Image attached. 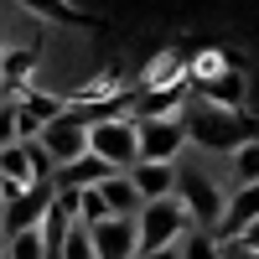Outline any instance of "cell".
<instances>
[{"instance_id": "cell-1", "label": "cell", "mask_w": 259, "mask_h": 259, "mask_svg": "<svg viewBox=\"0 0 259 259\" xmlns=\"http://www.w3.org/2000/svg\"><path fill=\"white\" fill-rule=\"evenodd\" d=\"M187 124V145H207V150H239L249 135V124L239 119V109H218V104H192V114H182Z\"/></svg>"}, {"instance_id": "cell-2", "label": "cell", "mask_w": 259, "mask_h": 259, "mask_svg": "<svg viewBox=\"0 0 259 259\" xmlns=\"http://www.w3.org/2000/svg\"><path fill=\"white\" fill-rule=\"evenodd\" d=\"M187 228H192V223H187V207L177 202V192H171V197H161V202H145V207L135 212V239H140V254L171 249Z\"/></svg>"}, {"instance_id": "cell-3", "label": "cell", "mask_w": 259, "mask_h": 259, "mask_svg": "<svg viewBox=\"0 0 259 259\" xmlns=\"http://www.w3.org/2000/svg\"><path fill=\"white\" fill-rule=\"evenodd\" d=\"M182 150H187V124H182V114H166V119H135V156H140V161L182 166Z\"/></svg>"}, {"instance_id": "cell-4", "label": "cell", "mask_w": 259, "mask_h": 259, "mask_svg": "<svg viewBox=\"0 0 259 259\" xmlns=\"http://www.w3.org/2000/svg\"><path fill=\"white\" fill-rule=\"evenodd\" d=\"M89 156H99L109 171H130L140 156H135V119H104L89 130Z\"/></svg>"}, {"instance_id": "cell-5", "label": "cell", "mask_w": 259, "mask_h": 259, "mask_svg": "<svg viewBox=\"0 0 259 259\" xmlns=\"http://www.w3.org/2000/svg\"><path fill=\"white\" fill-rule=\"evenodd\" d=\"M36 145L47 150V161L62 171V166H73V161L89 156V124H78L73 109H68V114H57L52 124H41V130H36Z\"/></svg>"}, {"instance_id": "cell-6", "label": "cell", "mask_w": 259, "mask_h": 259, "mask_svg": "<svg viewBox=\"0 0 259 259\" xmlns=\"http://www.w3.org/2000/svg\"><path fill=\"white\" fill-rule=\"evenodd\" d=\"M177 202L187 207V223L192 228H218V218H223V192L218 187H212V182H202V177H192V171H182L177 166Z\"/></svg>"}, {"instance_id": "cell-7", "label": "cell", "mask_w": 259, "mask_h": 259, "mask_svg": "<svg viewBox=\"0 0 259 259\" xmlns=\"http://www.w3.org/2000/svg\"><path fill=\"white\" fill-rule=\"evenodd\" d=\"M52 182H36V187H21L16 197H6V212H0V233H26V228H41V218H47L52 207Z\"/></svg>"}, {"instance_id": "cell-8", "label": "cell", "mask_w": 259, "mask_h": 259, "mask_svg": "<svg viewBox=\"0 0 259 259\" xmlns=\"http://www.w3.org/2000/svg\"><path fill=\"white\" fill-rule=\"evenodd\" d=\"M57 114H68V99H62V94L21 89V94H16V140H36V130L52 124Z\"/></svg>"}, {"instance_id": "cell-9", "label": "cell", "mask_w": 259, "mask_h": 259, "mask_svg": "<svg viewBox=\"0 0 259 259\" xmlns=\"http://www.w3.org/2000/svg\"><path fill=\"white\" fill-rule=\"evenodd\" d=\"M259 223V182L254 187H233V197L223 202V218H218V244H233V239H244V233Z\"/></svg>"}, {"instance_id": "cell-10", "label": "cell", "mask_w": 259, "mask_h": 259, "mask_svg": "<svg viewBox=\"0 0 259 259\" xmlns=\"http://www.w3.org/2000/svg\"><path fill=\"white\" fill-rule=\"evenodd\" d=\"M89 239H94V259H140L135 218H104L99 228H89Z\"/></svg>"}, {"instance_id": "cell-11", "label": "cell", "mask_w": 259, "mask_h": 259, "mask_svg": "<svg viewBox=\"0 0 259 259\" xmlns=\"http://www.w3.org/2000/svg\"><path fill=\"white\" fill-rule=\"evenodd\" d=\"M130 177V187L140 192V207L145 202H161V197H171L177 192V166H156V161H135L124 171Z\"/></svg>"}, {"instance_id": "cell-12", "label": "cell", "mask_w": 259, "mask_h": 259, "mask_svg": "<svg viewBox=\"0 0 259 259\" xmlns=\"http://www.w3.org/2000/svg\"><path fill=\"white\" fill-rule=\"evenodd\" d=\"M99 197H104V207H109V218H135L140 212V192L130 187L124 171H114V177L99 182Z\"/></svg>"}, {"instance_id": "cell-13", "label": "cell", "mask_w": 259, "mask_h": 259, "mask_svg": "<svg viewBox=\"0 0 259 259\" xmlns=\"http://www.w3.org/2000/svg\"><path fill=\"white\" fill-rule=\"evenodd\" d=\"M202 94H207V104H218V109H233L239 94H244V73L228 62V68H218V73L202 78Z\"/></svg>"}, {"instance_id": "cell-14", "label": "cell", "mask_w": 259, "mask_h": 259, "mask_svg": "<svg viewBox=\"0 0 259 259\" xmlns=\"http://www.w3.org/2000/svg\"><path fill=\"white\" fill-rule=\"evenodd\" d=\"M104 177H114V171L104 166L99 156H83V161H73V166H62L57 177H52V187H68V192H83V187H99Z\"/></svg>"}, {"instance_id": "cell-15", "label": "cell", "mask_w": 259, "mask_h": 259, "mask_svg": "<svg viewBox=\"0 0 259 259\" xmlns=\"http://www.w3.org/2000/svg\"><path fill=\"white\" fill-rule=\"evenodd\" d=\"M0 177H6L11 187H36V177H31V156H26V145H6L0 150Z\"/></svg>"}, {"instance_id": "cell-16", "label": "cell", "mask_w": 259, "mask_h": 259, "mask_svg": "<svg viewBox=\"0 0 259 259\" xmlns=\"http://www.w3.org/2000/svg\"><path fill=\"white\" fill-rule=\"evenodd\" d=\"M177 254L182 259H223V244H218V233H207V228H187L177 239Z\"/></svg>"}, {"instance_id": "cell-17", "label": "cell", "mask_w": 259, "mask_h": 259, "mask_svg": "<svg viewBox=\"0 0 259 259\" xmlns=\"http://www.w3.org/2000/svg\"><path fill=\"white\" fill-rule=\"evenodd\" d=\"M228 161H233V182H239V187H254V182H259V135L244 140Z\"/></svg>"}, {"instance_id": "cell-18", "label": "cell", "mask_w": 259, "mask_h": 259, "mask_svg": "<svg viewBox=\"0 0 259 259\" xmlns=\"http://www.w3.org/2000/svg\"><path fill=\"white\" fill-rule=\"evenodd\" d=\"M6 259H47V249H41V233H36V228L11 233V239H6Z\"/></svg>"}, {"instance_id": "cell-19", "label": "cell", "mask_w": 259, "mask_h": 259, "mask_svg": "<svg viewBox=\"0 0 259 259\" xmlns=\"http://www.w3.org/2000/svg\"><path fill=\"white\" fill-rule=\"evenodd\" d=\"M104 218H109V207H104L99 187H83V192H78V223H83V228H99Z\"/></svg>"}, {"instance_id": "cell-20", "label": "cell", "mask_w": 259, "mask_h": 259, "mask_svg": "<svg viewBox=\"0 0 259 259\" xmlns=\"http://www.w3.org/2000/svg\"><path fill=\"white\" fill-rule=\"evenodd\" d=\"M223 259H259V254H249V249H239V244H223Z\"/></svg>"}, {"instance_id": "cell-21", "label": "cell", "mask_w": 259, "mask_h": 259, "mask_svg": "<svg viewBox=\"0 0 259 259\" xmlns=\"http://www.w3.org/2000/svg\"><path fill=\"white\" fill-rule=\"evenodd\" d=\"M31 6H47L52 16H68V6H62V0H31Z\"/></svg>"}, {"instance_id": "cell-22", "label": "cell", "mask_w": 259, "mask_h": 259, "mask_svg": "<svg viewBox=\"0 0 259 259\" xmlns=\"http://www.w3.org/2000/svg\"><path fill=\"white\" fill-rule=\"evenodd\" d=\"M140 259H182V254H177V244H171V249H156V254H140Z\"/></svg>"}, {"instance_id": "cell-23", "label": "cell", "mask_w": 259, "mask_h": 259, "mask_svg": "<svg viewBox=\"0 0 259 259\" xmlns=\"http://www.w3.org/2000/svg\"><path fill=\"white\" fill-rule=\"evenodd\" d=\"M0 249H6V233H0Z\"/></svg>"}, {"instance_id": "cell-24", "label": "cell", "mask_w": 259, "mask_h": 259, "mask_svg": "<svg viewBox=\"0 0 259 259\" xmlns=\"http://www.w3.org/2000/svg\"><path fill=\"white\" fill-rule=\"evenodd\" d=\"M0 259H6V249H0Z\"/></svg>"}]
</instances>
